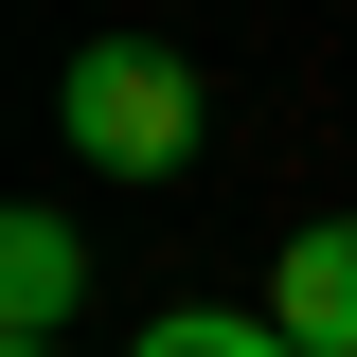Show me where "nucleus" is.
Returning a JSON list of instances; mask_svg holds the SVG:
<instances>
[{
	"instance_id": "nucleus-1",
	"label": "nucleus",
	"mask_w": 357,
	"mask_h": 357,
	"mask_svg": "<svg viewBox=\"0 0 357 357\" xmlns=\"http://www.w3.org/2000/svg\"><path fill=\"white\" fill-rule=\"evenodd\" d=\"M54 126H72V161H107V178H178L197 161V72H178L161 36H89L72 72H54Z\"/></svg>"
},
{
	"instance_id": "nucleus-4",
	"label": "nucleus",
	"mask_w": 357,
	"mask_h": 357,
	"mask_svg": "<svg viewBox=\"0 0 357 357\" xmlns=\"http://www.w3.org/2000/svg\"><path fill=\"white\" fill-rule=\"evenodd\" d=\"M126 357H304L286 321H232V304H178V321H143Z\"/></svg>"
},
{
	"instance_id": "nucleus-5",
	"label": "nucleus",
	"mask_w": 357,
	"mask_h": 357,
	"mask_svg": "<svg viewBox=\"0 0 357 357\" xmlns=\"http://www.w3.org/2000/svg\"><path fill=\"white\" fill-rule=\"evenodd\" d=\"M0 357H54V340H0Z\"/></svg>"
},
{
	"instance_id": "nucleus-3",
	"label": "nucleus",
	"mask_w": 357,
	"mask_h": 357,
	"mask_svg": "<svg viewBox=\"0 0 357 357\" xmlns=\"http://www.w3.org/2000/svg\"><path fill=\"white\" fill-rule=\"evenodd\" d=\"M72 286H89L72 215H18V232H0V321H18V340H54V321H72Z\"/></svg>"
},
{
	"instance_id": "nucleus-2",
	"label": "nucleus",
	"mask_w": 357,
	"mask_h": 357,
	"mask_svg": "<svg viewBox=\"0 0 357 357\" xmlns=\"http://www.w3.org/2000/svg\"><path fill=\"white\" fill-rule=\"evenodd\" d=\"M268 321H286L304 357H357V215L286 232V268H268Z\"/></svg>"
}]
</instances>
